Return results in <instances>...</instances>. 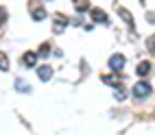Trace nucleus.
<instances>
[{
    "label": "nucleus",
    "instance_id": "14",
    "mask_svg": "<svg viewBox=\"0 0 155 135\" xmlns=\"http://www.w3.org/2000/svg\"><path fill=\"white\" fill-rule=\"evenodd\" d=\"M48 53H50V44H48V41H44V44L39 46V50H37V57H46Z\"/></svg>",
    "mask_w": 155,
    "mask_h": 135
},
{
    "label": "nucleus",
    "instance_id": "10",
    "mask_svg": "<svg viewBox=\"0 0 155 135\" xmlns=\"http://www.w3.org/2000/svg\"><path fill=\"white\" fill-rule=\"evenodd\" d=\"M101 79H103V83H107V85H111V87H116V89L120 87V81H118L120 76H109V74H105V76H101Z\"/></svg>",
    "mask_w": 155,
    "mask_h": 135
},
{
    "label": "nucleus",
    "instance_id": "17",
    "mask_svg": "<svg viewBox=\"0 0 155 135\" xmlns=\"http://www.w3.org/2000/svg\"><path fill=\"white\" fill-rule=\"evenodd\" d=\"M147 44H149V53H151V55H155V37H151Z\"/></svg>",
    "mask_w": 155,
    "mask_h": 135
},
{
    "label": "nucleus",
    "instance_id": "4",
    "mask_svg": "<svg viewBox=\"0 0 155 135\" xmlns=\"http://www.w3.org/2000/svg\"><path fill=\"white\" fill-rule=\"evenodd\" d=\"M92 20H94V22H101V24H109V15L98 7H92Z\"/></svg>",
    "mask_w": 155,
    "mask_h": 135
},
{
    "label": "nucleus",
    "instance_id": "9",
    "mask_svg": "<svg viewBox=\"0 0 155 135\" xmlns=\"http://www.w3.org/2000/svg\"><path fill=\"white\" fill-rule=\"evenodd\" d=\"M136 72H138V76H142V81H144V76H149V72H151V63L149 61H142Z\"/></svg>",
    "mask_w": 155,
    "mask_h": 135
},
{
    "label": "nucleus",
    "instance_id": "18",
    "mask_svg": "<svg viewBox=\"0 0 155 135\" xmlns=\"http://www.w3.org/2000/svg\"><path fill=\"white\" fill-rule=\"evenodd\" d=\"M147 18H149V20H151V22H155V13H149V15H147Z\"/></svg>",
    "mask_w": 155,
    "mask_h": 135
},
{
    "label": "nucleus",
    "instance_id": "2",
    "mask_svg": "<svg viewBox=\"0 0 155 135\" xmlns=\"http://www.w3.org/2000/svg\"><path fill=\"white\" fill-rule=\"evenodd\" d=\"M66 26H68V18L64 13H57L53 18V33H64Z\"/></svg>",
    "mask_w": 155,
    "mask_h": 135
},
{
    "label": "nucleus",
    "instance_id": "6",
    "mask_svg": "<svg viewBox=\"0 0 155 135\" xmlns=\"http://www.w3.org/2000/svg\"><path fill=\"white\" fill-rule=\"evenodd\" d=\"M118 15L125 20V22L129 24V28H131V33L136 35V22H133V18H131V13L127 11V9H122V7H118Z\"/></svg>",
    "mask_w": 155,
    "mask_h": 135
},
{
    "label": "nucleus",
    "instance_id": "19",
    "mask_svg": "<svg viewBox=\"0 0 155 135\" xmlns=\"http://www.w3.org/2000/svg\"><path fill=\"white\" fill-rule=\"evenodd\" d=\"M153 113H155V111H153Z\"/></svg>",
    "mask_w": 155,
    "mask_h": 135
},
{
    "label": "nucleus",
    "instance_id": "16",
    "mask_svg": "<svg viewBox=\"0 0 155 135\" xmlns=\"http://www.w3.org/2000/svg\"><path fill=\"white\" fill-rule=\"evenodd\" d=\"M125 98H127V94H125V89H122V87H118V89H116V100H120V102H122Z\"/></svg>",
    "mask_w": 155,
    "mask_h": 135
},
{
    "label": "nucleus",
    "instance_id": "12",
    "mask_svg": "<svg viewBox=\"0 0 155 135\" xmlns=\"http://www.w3.org/2000/svg\"><path fill=\"white\" fill-rule=\"evenodd\" d=\"M15 89H18V92H26V94H28V92H31V85H28V83H24L22 79H18V81H15Z\"/></svg>",
    "mask_w": 155,
    "mask_h": 135
},
{
    "label": "nucleus",
    "instance_id": "5",
    "mask_svg": "<svg viewBox=\"0 0 155 135\" xmlns=\"http://www.w3.org/2000/svg\"><path fill=\"white\" fill-rule=\"evenodd\" d=\"M31 18H33L35 22H42V20L46 18V7L44 5H33L31 7Z\"/></svg>",
    "mask_w": 155,
    "mask_h": 135
},
{
    "label": "nucleus",
    "instance_id": "7",
    "mask_svg": "<svg viewBox=\"0 0 155 135\" xmlns=\"http://www.w3.org/2000/svg\"><path fill=\"white\" fill-rule=\"evenodd\" d=\"M37 76H39V81H50V79H53V68H50V66H39L37 68Z\"/></svg>",
    "mask_w": 155,
    "mask_h": 135
},
{
    "label": "nucleus",
    "instance_id": "15",
    "mask_svg": "<svg viewBox=\"0 0 155 135\" xmlns=\"http://www.w3.org/2000/svg\"><path fill=\"white\" fill-rule=\"evenodd\" d=\"M7 18H9L7 9H5V7H0V31H2V26L7 24Z\"/></svg>",
    "mask_w": 155,
    "mask_h": 135
},
{
    "label": "nucleus",
    "instance_id": "1",
    "mask_svg": "<svg viewBox=\"0 0 155 135\" xmlns=\"http://www.w3.org/2000/svg\"><path fill=\"white\" fill-rule=\"evenodd\" d=\"M131 94L136 96L138 100H142V98H147V96H151V94H153V87L149 85V81H138L136 85H133Z\"/></svg>",
    "mask_w": 155,
    "mask_h": 135
},
{
    "label": "nucleus",
    "instance_id": "3",
    "mask_svg": "<svg viewBox=\"0 0 155 135\" xmlns=\"http://www.w3.org/2000/svg\"><path fill=\"white\" fill-rule=\"evenodd\" d=\"M107 63H109L111 72H120L122 68H125V57H122V55H111Z\"/></svg>",
    "mask_w": 155,
    "mask_h": 135
},
{
    "label": "nucleus",
    "instance_id": "8",
    "mask_svg": "<svg viewBox=\"0 0 155 135\" xmlns=\"http://www.w3.org/2000/svg\"><path fill=\"white\" fill-rule=\"evenodd\" d=\"M35 63H37V53H24L22 55V66H26V68H35Z\"/></svg>",
    "mask_w": 155,
    "mask_h": 135
},
{
    "label": "nucleus",
    "instance_id": "13",
    "mask_svg": "<svg viewBox=\"0 0 155 135\" xmlns=\"http://www.w3.org/2000/svg\"><path fill=\"white\" fill-rule=\"evenodd\" d=\"M0 70H2V72L9 70V57H7V53H0Z\"/></svg>",
    "mask_w": 155,
    "mask_h": 135
},
{
    "label": "nucleus",
    "instance_id": "11",
    "mask_svg": "<svg viewBox=\"0 0 155 135\" xmlns=\"http://www.w3.org/2000/svg\"><path fill=\"white\" fill-rule=\"evenodd\" d=\"M74 9H77V13H85L87 9H92V7H90V2H83V0H79V2H74Z\"/></svg>",
    "mask_w": 155,
    "mask_h": 135
}]
</instances>
